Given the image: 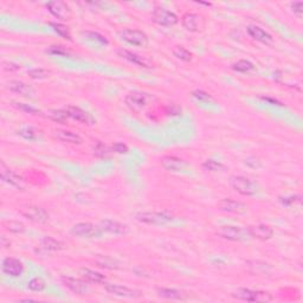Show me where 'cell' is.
I'll list each match as a JSON object with an SVG mask.
<instances>
[{
    "label": "cell",
    "instance_id": "44dd1931",
    "mask_svg": "<svg viewBox=\"0 0 303 303\" xmlns=\"http://www.w3.org/2000/svg\"><path fill=\"white\" fill-rule=\"evenodd\" d=\"M249 236L260 240H269L273 237V230L269 225L258 224L249 226L248 229Z\"/></svg>",
    "mask_w": 303,
    "mask_h": 303
},
{
    "label": "cell",
    "instance_id": "3957f363",
    "mask_svg": "<svg viewBox=\"0 0 303 303\" xmlns=\"http://www.w3.org/2000/svg\"><path fill=\"white\" fill-rule=\"evenodd\" d=\"M216 235L218 237L223 238V239L231 240V242H243V240H245L246 238L250 237L246 229L234 225L219 226L216 230Z\"/></svg>",
    "mask_w": 303,
    "mask_h": 303
},
{
    "label": "cell",
    "instance_id": "52a82bcc",
    "mask_svg": "<svg viewBox=\"0 0 303 303\" xmlns=\"http://www.w3.org/2000/svg\"><path fill=\"white\" fill-rule=\"evenodd\" d=\"M152 19L158 25L167 26V28L175 25L179 22L178 16L174 12L166 10L164 7H155L152 13Z\"/></svg>",
    "mask_w": 303,
    "mask_h": 303
},
{
    "label": "cell",
    "instance_id": "7dc6e473",
    "mask_svg": "<svg viewBox=\"0 0 303 303\" xmlns=\"http://www.w3.org/2000/svg\"><path fill=\"white\" fill-rule=\"evenodd\" d=\"M0 242H1L2 248H8V246L11 245L10 240H7L6 237H5V236H1V238H0Z\"/></svg>",
    "mask_w": 303,
    "mask_h": 303
},
{
    "label": "cell",
    "instance_id": "f1b7e54d",
    "mask_svg": "<svg viewBox=\"0 0 303 303\" xmlns=\"http://www.w3.org/2000/svg\"><path fill=\"white\" fill-rule=\"evenodd\" d=\"M96 263L97 266L101 268H105V269H110V270H116L120 268V263L116 260H113V258L108 257V256H99L96 258Z\"/></svg>",
    "mask_w": 303,
    "mask_h": 303
},
{
    "label": "cell",
    "instance_id": "83f0119b",
    "mask_svg": "<svg viewBox=\"0 0 303 303\" xmlns=\"http://www.w3.org/2000/svg\"><path fill=\"white\" fill-rule=\"evenodd\" d=\"M2 225H4L5 230L11 232V234L18 235L25 232V225L19 220H5Z\"/></svg>",
    "mask_w": 303,
    "mask_h": 303
},
{
    "label": "cell",
    "instance_id": "d6a6232c",
    "mask_svg": "<svg viewBox=\"0 0 303 303\" xmlns=\"http://www.w3.org/2000/svg\"><path fill=\"white\" fill-rule=\"evenodd\" d=\"M173 55H174L178 60L184 62H190L192 61L193 58L192 52L188 51V50L185 49L184 46H175V48L173 49Z\"/></svg>",
    "mask_w": 303,
    "mask_h": 303
},
{
    "label": "cell",
    "instance_id": "2e32d148",
    "mask_svg": "<svg viewBox=\"0 0 303 303\" xmlns=\"http://www.w3.org/2000/svg\"><path fill=\"white\" fill-rule=\"evenodd\" d=\"M62 282L66 285L69 290H71L73 294L77 295H88L89 293V287H88V282H85L83 278L79 279L76 277H71V276H63L62 277Z\"/></svg>",
    "mask_w": 303,
    "mask_h": 303
},
{
    "label": "cell",
    "instance_id": "7bdbcfd3",
    "mask_svg": "<svg viewBox=\"0 0 303 303\" xmlns=\"http://www.w3.org/2000/svg\"><path fill=\"white\" fill-rule=\"evenodd\" d=\"M301 202V197L300 196H291V197H285V198H281V202L285 206H290V205L295 204V202Z\"/></svg>",
    "mask_w": 303,
    "mask_h": 303
},
{
    "label": "cell",
    "instance_id": "9a60e30c",
    "mask_svg": "<svg viewBox=\"0 0 303 303\" xmlns=\"http://www.w3.org/2000/svg\"><path fill=\"white\" fill-rule=\"evenodd\" d=\"M217 206L220 211L228 213H235V214H244L248 211V206L242 202H237V200L224 198L219 200Z\"/></svg>",
    "mask_w": 303,
    "mask_h": 303
},
{
    "label": "cell",
    "instance_id": "7a4b0ae2",
    "mask_svg": "<svg viewBox=\"0 0 303 303\" xmlns=\"http://www.w3.org/2000/svg\"><path fill=\"white\" fill-rule=\"evenodd\" d=\"M231 295L234 299L246 302H271L273 300L271 294L266 293V291L246 289V288H239Z\"/></svg>",
    "mask_w": 303,
    "mask_h": 303
},
{
    "label": "cell",
    "instance_id": "4dcf8cb0",
    "mask_svg": "<svg viewBox=\"0 0 303 303\" xmlns=\"http://www.w3.org/2000/svg\"><path fill=\"white\" fill-rule=\"evenodd\" d=\"M111 151L109 147H108L105 143L101 142V141H97V142L94 145V154L99 158H108L110 157Z\"/></svg>",
    "mask_w": 303,
    "mask_h": 303
},
{
    "label": "cell",
    "instance_id": "d6986e66",
    "mask_svg": "<svg viewBox=\"0 0 303 303\" xmlns=\"http://www.w3.org/2000/svg\"><path fill=\"white\" fill-rule=\"evenodd\" d=\"M160 163L164 168L169 172H182L187 167V164L182 159L173 157V155H165L160 159Z\"/></svg>",
    "mask_w": 303,
    "mask_h": 303
},
{
    "label": "cell",
    "instance_id": "cb8c5ba5",
    "mask_svg": "<svg viewBox=\"0 0 303 303\" xmlns=\"http://www.w3.org/2000/svg\"><path fill=\"white\" fill-rule=\"evenodd\" d=\"M246 31H248L249 36L251 38H254L255 40H257V42H261L263 44H270L272 43V36L270 34H268L267 31H264L263 29H261L260 26H249L248 29H246Z\"/></svg>",
    "mask_w": 303,
    "mask_h": 303
},
{
    "label": "cell",
    "instance_id": "836d02e7",
    "mask_svg": "<svg viewBox=\"0 0 303 303\" xmlns=\"http://www.w3.org/2000/svg\"><path fill=\"white\" fill-rule=\"evenodd\" d=\"M232 69L237 72H249L255 69V66L250 61L240 60L238 61L237 63L232 64Z\"/></svg>",
    "mask_w": 303,
    "mask_h": 303
},
{
    "label": "cell",
    "instance_id": "5bb4252c",
    "mask_svg": "<svg viewBox=\"0 0 303 303\" xmlns=\"http://www.w3.org/2000/svg\"><path fill=\"white\" fill-rule=\"evenodd\" d=\"M1 270L5 275L10 277H19L24 272V264L13 257H7L2 261Z\"/></svg>",
    "mask_w": 303,
    "mask_h": 303
},
{
    "label": "cell",
    "instance_id": "603a6c76",
    "mask_svg": "<svg viewBox=\"0 0 303 303\" xmlns=\"http://www.w3.org/2000/svg\"><path fill=\"white\" fill-rule=\"evenodd\" d=\"M54 136L58 141L70 143V145H81L83 142L82 137L77 133H73V132L67 131V129H56L54 131Z\"/></svg>",
    "mask_w": 303,
    "mask_h": 303
},
{
    "label": "cell",
    "instance_id": "f6af8a7d",
    "mask_svg": "<svg viewBox=\"0 0 303 303\" xmlns=\"http://www.w3.org/2000/svg\"><path fill=\"white\" fill-rule=\"evenodd\" d=\"M2 66H4V69L5 70H7V71H10V72H12V71H17V70H19V66H17V64H14V63H11V62H5L4 64H2Z\"/></svg>",
    "mask_w": 303,
    "mask_h": 303
},
{
    "label": "cell",
    "instance_id": "6da1fadb",
    "mask_svg": "<svg viewBox=\"0 0 303 303\" xmlns=\"http://www.w3.org/2000/svg\"><path fill=\"white\" fill-rule=\"evenodd\" d=\"M230 185L237 193L242 194L244 197L255 196V194H257L258 191H260V186H258L254 180L243 175L231 176Z\"/></svg>",
    "mask_w": 303,
    "mask_h": 303
},
{
    "label": "cell",
    "instance_id": "f546056e",
    "mask_svg": "<svg viewBox=\"0 0 303 303\" xmlns=\"http://www.w3.org/2000/svg\"><path fill=\"white\" fill-rule=\"evenodd\" d=\"M39 131H37L36 128L34 127H24L20 128L18 131V135L22 136L23 139L29 140V141H36L39 139Z\"/></svg>",
    "mask_w": 303,
    "mask_h": 303
},
{
    "label": "cell",
    "instance_id": "4fadbf2b",
    "mask_svg": "<svg viewBox=\"0 0 303 303\" xmlns=\"http://www.w3.org/2000/svg\"><path fill=\"white\" fill-rule=\"evenodd\" d=\"M0 176H1V180L7 182L11 186L18 188V190H24L25 188V181L23 180L22 176L11 170L4 163L0 164Z\"/></svg>",
    "mask_w": 303,
    "mask_h": 303
},
{
    "label": "cell",
    "instance_id": "8992f818",
    "mask_svg": "<svg viewBox=\"0 0 303 303\" xmlns=\"http://www.w3.org/2000/svg\"><path fill=\"white\" fill-rule=\"evenodd\" d=\"M102 229L100 226H96L91 223H78L71 228V234L73 236L79 238H87V239H93V238H99L102 235Z\"/></svg>",
    "mask_w": 303,
    "mask_h": 303
},
{
    "label": "cell",
    "instance_id": "ac0fdd59",
    "mask_svg": "<svg viewBox=\"0 0 303 303\" xmlns=\"http://www.w3.org/2000/svg\"><path fill=\"white\" fill-rule=\"evenodd\" d=\"M100 228L102 229V231H105L111 235H116V236H125V235H127L129 232L127 225L111 219L101 220V223H100Z\"/></svg>",
    "mask_w": 303,
    "mask_h": 303
},
{
    "label": "cell",
    "instance_id": "b9f144b4",
    "mask_svg": "<svg viewBox=\"0 0 303 303\" xmlns=\"http://www.w3.org/2000/svg\"><path fill=\"white\" fill-rule=\"evenodd\" d=\"M111 149H113V152L117 153V154H127L129 152L128 146L125 145L123 142H115L111 147Z\"/></svg>",
    "mask_w": 303,
    "mask_h": 303
},
{
    "label": "cell",
    "instance_id": "f35d334b",
    "mask_svg": "<svg viewBox=\"0 0 303 303\" xmlns=\"http://www.w3.org/2000/svg\"><path fill=\"white\" fill-rule=\"evenodd\" d=\"M28 73H29V76L34 79H43V78L49 77V75H50V72L48 71V70L42 69V67H39V69H32Z\"/></svg>",
    "mask_w": 303,
    "mask_h": 303
},
{
    "label": "cell",
    "instance_id": "8d00e7d4",
    "mask_svg": "<svg viewBox=\"0 0 303 303\" xmlns=\"http://www.w3.org/2000/svg\"><path fill=\"white\" fill-rule=\"evenodd\" d=\"M202 168L210 170V172H220V170L225 169V166L222 163H218V161L206 160L202 164Z\"/></svg>",
    "mask_w": 303,
    "mask_h": 303
},
{
    "label": "cell",
    "instance_id": "4316f807",
    "mask_svg": "<svg viewBox=\"0 0 303 303\" xmlns=\"http://www.w3.org/2000/svg\"><path fill=\"white\" fill-rule=\"evenodd\" d=\"M40 248L46 250V251H58V250L63 249V244L52 237H45L43 238L42 243H40Z\"/></svg>",
    "mask_w": 303,
    "mask_h": 303
},
{
    "label": "cell",
    "instance_id": "7c38bea8",
    "mask_svg": "<svg viewBox=\"0 0 303 303\" xmlns=\"http://www.w3.org/2000/svg\"><path fill=\"white\" fill-rule=\"evenodd\" d=\"M148 100L149 96L147 94L141 93V91H132L126 96L125 102L132 110L140 111L148 103Z\"/></svg>",
    "mask_w": 303,
    "mask_h": 303
},
{
    "label": "cell",
    "instance_id": "1f68e13d",
    "mask_svg": "<svg viewBox=\"0 0 303 303\" xmlns=\"http://www.w3.org/2000/svg\"><path fill=\"white\" fill-rule=\"evenodd\" d=\"M84 37L87 38L88 40H90V42H95L101 44V45H108V39L107 37L103 36V34H99V32H94V31H85L84 32Z\"/></svg>",
    "mask_w": 303,
    "mask_h": 303
},
{
    "label": "cell",
    "instance_id": "bcb514c9",
    "mask_svg": "<svg viewBox=\"0 0 303 303\" xmlns=\"http://www.w3.org/2000/svg\"><path fill=\"white\" fill-rule=\"evenodd\" d=\"M50 52H51V54H56V55L66 54V51L62 49V46H52V48L50 49Z\"/></svg>",
    "mask_w": 303,
    "mask_h": 303
},
{
    "label": "cell",
    "instance_id": "5b68a950",
    "mask_svg": "<svg viewBox=\"0 0 303 303\" xmlns=\"http://www.w3.org/2000/svg\"><path fill=\"white\" fill-rule=\"evenodd\" d=\"M174 217L167 212H140L136 214V220L148 225H165L173 222Z\"/></svg>",
    "mask_w": 303,
    "mask_h": 303
},
{
    "label": "cell",
    "instance_id": "7402d4cb",
    "mask_svg": "<svg viewBox=\"0 0 303 303\" xmlns=\"http://www.w3.org/2000/svg\"><path fill=\"white\" fill-rule=\"evenodd\" d=\"M7 89L12 93L17 94V95L28 97V99H32L36 95V91L30 85H28L22 81H10L7 83Z\"/></svg>",
    "mask_w": 303,
    "mask_h": 303
},
{
    "label": "cell",
    "instance_id": "9c48e42d",
    "mask_svg": "<svg viewBox=\"0 0 303 303\" xmlns=\"http://www.w3.org/2000/svg\"><path fill=\"white\" fill-rule=\"evenodd\" d=\"M105 291L111 294L114 296L125 297V299H137L142 295L140 290L133 289V288L126 287V285L114 284V283H104Z\"/></svg>",
    "mask_w": 303,
    "mask_h": 303
},
{
    "label": "cell",
    "instance_id": "30bf717a",
    "mask_svg": "<svg viewBox=\"0 0 303 303\" xmlns=\"http://www.w3.org/2000/svg\"><path fill=\"white\" fill-rule=\"evenodd\" d=\"M64 110L67 111L70 119L75 120V121L82 123V125L93 126L96 123V120L94 119L91 114L83 110L82 108L76 107V105H67V107L64 108Z\"/></svg>",
    "mask_w": 303,
    "mask_h": 303
},
{
    "label": "cell",
    "instance_id": "ffe728a7",
    "mask_svg": "<svg viewBox=\"0 0 303 303\" xmlns=\"http://www.w3.org/2000/svg\"><path fill=\"white\" fill-rule=\"evenodd\" d=\"M117 55H119L120 57H122L123 60L135 64V66H139L141 67H147V69H151V67H153V64L147 60V58L135 54V52L128 51V50H125V49H120L119 51H117Z\"/></svg>",
    "mask_w": 303,
    "mask_h": 303
},
{
    "label": "cell",
    "instance_id": "60d3db41",
    "mask_svg": "<svg viewBox=\"0 0 303 303\" xmlns=\"http://www.w3.org/2000/svg\"><path fill=\"white\" fill-rule=\"evenodd\" d=\"M14 105H16L18 109L25 111V113L32 114V115H37V114L39 113V110H38L37 108L32 107V105H29V104H25V103H14Z\"/></svg>",
    "mask_w": 303,
    "mask_h": 303
},
{
    "label": "cell",
    "instance_id": "ab89813d",
    "mask_svg": "<svg viewBox=\"0 0 303 303\" xmlns=\"http://www.w3.org/2000/svg\"><path fill=\"white\" fill-rule=\"evenodd\" d=\"M192 95L194 99H197L198 101H202V102L212 101V96L204 90H194L192 93Z\"/></svg>",
    "mask_w": 303,
    "mask_h": 303
},
{
    "label": "cell",
    "instance_id": "8fae6325",
    "mask_svg": "<svg viewBox=\"0 0 303 303\" xmlns=\"http://www.w3.org/2000/svg\"><path fill=\"white\" fill-rule=\"evenodd\" d=\"M46 8L49 10V12L62 22H66V20H70L71 18V11L70 7L67 6V2L64 1H49L46 4Z\"/></svg>",
    "mask_w": 303,
    "mask_h": 303
},
{
    "label": "cell",
    "instance_id": "277c9868",
    "mask_svg": "<svg viewBox=\"0 0 303 303\" xmlns=\"http://www.w3.org/2000/svg\"><path fill=\"white\" fill-rule=\"evenodd\" d=\"M119 36L123 42L131 44L133 46H139V48H147L149 44L148 36L143 31L134 30V29H125V30L119 31Z\"/></svg>",
    "mask_w": 303,
    "mask_h": 303
},
{
    "label": "cell",
    "instance_id": "74e56055",
    "mask_svg": "<svg viewBox=\"0 0 303 303\" xmlns=\"http://www.w3.org/2000/svg\"><path fill=\"white\" fill-rule=\"evenodd\" d=\"M50 25L54 28V30L57 32L58 34L62 37H64L66 39H71V36H70V32H69V29L67 28L66 25L61 24V23H50Z\"/></svg>",
    "mask_w": 303,
    "mask_h": 303
},
{
    "label": "cell",
    "instance_id": "484cf974",
    "mask_svg": "<svg viewBox=\"0 0 303 303\" xmlns=\"http://www.w3.org/2000/svg\"><path fill=\"white\" fill-rule=\"evenodd\" d=\"M158 296L163 297L166 300H182L184 299V294L182 291L178 289H173V288H158L157 289Z\"/></svg>",
    "mask_w": 303,
    "mask_h": 303
},
{
    "label": "cell",
    "instance_id": "d590c367",
    "mask_svg": "<svg viewBox=\"0 0 303 303\" xmlns=\"http://www.w3.org/2000/svg\"><path fill=\"white\" fill-rule=\"evenodd\" d=\"M48 116L52 121L58 122V123H66L67 120L69 119V115L67 114V111L64 109L62 110H51L48 114Z\"/></svg>",
    "mask_w": 303,
    "mask_h": 303
},
{
    "label": "cell",
    "instance_id": "ba28073f",
    "mask_svg": "<svg viewBox=\"0 0 303 303\" xmlns=\"http://www.w3.org/2000/svg\"><path fill=\"white\" fill-rule=\"evenodd\" d=\"M181 24L184 26L185 30L190 32H199L204 30L206 22H205L202 16H199V14L197 13L187 12L181 17Z\"/></svg>",
    "mask_w": 303,
    "mask_h": 303
},
{
    "label": "cell",
    "instance_id": "e575fe53",
    "mask_svg": "<svg viewBox=\"0 0 303 303\" xmlns=\"http://www.w3.org/2000/svg\"><path fill=\"white\" fill-rule=\"evenodd\" d=\"M28 288L31 291H36V293H40V291L45 290L46 283H45V281H44L43 278L34 277V278H32V279H30V281H29Z\"/></svg>",
    "mask_w": 303,
    "mask_h": 303
},
{
    "label": "cell",
    "instance_id": "d4e9b609",
    "mask_svg": "<svg viewBox=\"0 0 303 303\" xmlns=\"http://www.w3.org/2000/svg\"><path fill=\"white\" fill-rule=\"evenodd\" d=\"M79 275L88 283L94 284H103L105 282V277L102 273L95 271V270L88 269V268H82L79 269Z\"/></svg>",
    "mask_w": 303,
    "mask_h": 303
},
{
    "label": "cell",
    "instance_id": "ee69618b",
    "mask_svg": "<svg viewBox=\"0 0 303 303\" xmlns=\"http://www.w3.org/2000/svg\"><path fill=\"white\" fill-rule=\"evenodd\" d=\"M291 10H293V12L296 14V16L301 17L302 12H303V4L302 1H295L291 4Z\"/></svg>",
    "mask_w": 303,
    "mask_h": 303
},
{
    "label": "cell",
    "instance_id": "e0dca14e",
    "mask_svg": "<svg viewBox=\"0 0 303 303\" xmlns=\"http://www.w3.org/2000/svg\"><path fill=\"white\" fill-rule=\"evenodd\" d=\"M22 214L25 218L34 223H38V224H43L49 219V213L39 206H26L22 210Z\"/></svg>",
    "mask_w": 303,
    "mask_h": 303
}]
</instances>
